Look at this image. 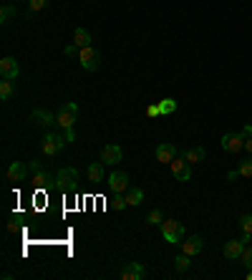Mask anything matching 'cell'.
I'll return each instance as SVG.
<instances>
[{
    "label": "cell",
    "mask_w": 252,
    "mask_h": 280,
    "mask_svg": "<svg viewBox=\"0 0 252 280\" xmlns=\"http://www.w3.org/2000/svg\"><path fill=\"white\" fill-rule=\"evenodd\" d=\"M189 268H192V255H177V260H174V270L177 273H187Z\"/></svg>",
    "instance_id": "7402d4cb"
},
{
    "label": "cell",
    "mask_w": 252,
    "mask_h": 280,
    "mask_svg": "<svg viewBox=\"0 0 252 280\" xmlns=\"http://www.w3.org/2000/svg\"><path fill=\"white\" fill-rule=\"evenodd\" d=\"M177 157H179V151H177V146H174V144L162 141V144L156 146V162H162V164H172Z\"/></svg>",
    "instance_id": "30bf717a"
},
{
    "label": "cell",
    "mask_w": 252,
    "mask_h": 280,
    "mask_svg": "<svg viewBox=\"0 0 252 280\" xmlns=\"http://www.w3.org/2000/svg\"><path fill=\"white\" fill-rule=\"evenodd\" d=\"M141 278H146V268L141 263H129L121 270V280H141Z\"/></svg>",
    "instance_id": "e0dca14e"
},
{
    "label": "cell",
    "mask_w": 252,
    "mask_h": 280,
    "mask_svg": "<svg viewBox=\"0 0 252 280\" xmlns=\"http://www.w3.org/2000/svg\"><path fill=\"white\" fill-rule=\"evenodd\" d=\"M28 167H30V172H33V174H36V172H41V169H43V167H41V162H38V159H33V162H30V164H28Z\"/></svg>",
    "instance_id": "836d02e7"
},
{
    "label": "cell",
    "mask_w": 252,
    "mask_h": 280,
    "mask_svg": "<svg viewBox=\"0 0 252 280\" xmlns=\"http://www.w3.org/2000/svg\"><path fill=\"white\" fill-rule=\"evenodd\" d=\"M219 144H222V149H225V151L237 154L240 149H245V137H242V132H240V134H225Z\"/></svg>",
    "instance_id": "8fae6325"
},
{
    "label": "cell",
    "mask_w": 252,
    "mask_h": 280,
    "mask_svg": "<svg viewBox=\"0 0 252 280\" xmlns=\"http://www.w3.org/2000/svg\"><path fill=\"white\" fill-rule=\"evenodd\" d=\"M18 73H20V64H18L13 56L0 58V76H3L5 81H15V78H18Z\"/></svg>",
    "instance_id": "9c48e42d"
},
{
    "label": "cell",
    "mask_w": 252,
    "mask_h": 280,
    "mask_svg": "<svg viewBox=\"0 0 252 280\" xmlns=\"http://www.w3.org/2000/svg\"><path fill=\"white\" fill-rule=\"evenodd\" d=\"M146 116H162V109H159V104H156V106H146Z\"/></svg>",
    "instance_id": "1f68e13d"
},
{
    "label": "cell",
    "mask_w": 252,
    "mask_h": 280,
    "mask_svg": "<svg viewBox=\"0 0 252 280\" xmlns=\"http://www.w3.org/2000/svg\"><path fill=\"white\" fill-rule=\"evenodd\" d=\"M141 200H144V190H141V187H129V190H126V202H129V207H139Z\"/></svg>",
    "instance_id": "ffe728a7"
},
{
    "label": "cell",
    "mask_w": 252,
    "mask_h": 280,
    "mask_svg": "<svg viewBox=\"0 0 252 280\" xmlns=\"http://www.w3.org/2000/svg\"><path fill=\"white\" fill-rule=\"evenodd\" d=\"M159 109H162V116H169V114L177 111V101H174V99H164V101L159 104Z\"/></svg>",
    "instance_id": "d4e9b609"
},
{
    "label": "cell",
    "mask_w": 252,
    "mask_h": 280,
    "mask_svg": "<svg viewBox=\"0 0 252 280\" xmlns=\"http://www.w3.org/2000/svg\"><path fill=\"white\" fill-rule=\"evenodd\" d=\"M245 149L252 154V137H247V139H245Z\"/></svg>",
    "instance_id": "8d00e7d4"
},
{
    "label": "cell",
    "mask_w": 252,
    "mask_h": 280,
    "mask_svg": "<svg viewBox=\"0 0 252 280\" xmlns=\"http://www.w3.org/2000/svg\"><path fill=\"white\" fill-rule=\"evenodd\" d=\"M252 240V235H242L240 240H230V242H225V258L227 260H240V255L245 253V247H247V242Z\"/></svg>",
    "instance_id": "5b68a950"
},
{
    "label": "cell",
    "mask_w": 252,
    "mask_h": 280,
    "mask_svg": "<svg viewBox=\"0 0 252 280\" xmlns=\"http://www.w3.org/2000/svg\"><path fill=\"white\" fill-rule=\"evenodd\" d=\"M76 48H78V46H66V51H63V53H66V56H73V53H76Z\"/></svg>",
    "instance_id": "e575fe53"
},
{
    "label": "cell",
    "mask_w": 252,
    "mask_h": 280,
    "mask_svg": "<svg viewBox=\"0 0 252 280\" xmlns=\"http://www.w3.org/2000/svg\"><path fill=\"white\" fill-rule=\"evenodd\" d=\"M33 184H36V190H51V187H56V174L41 169L33 174Z\"/></svg>",
    "instance_id": "2e32d148"
},
{
    "label": "cell",
    "mask_w": 252,
    "mask_h": 280,
    "mask_svg": "<svg viewBox=\"0 0 252 280\" xmlns=\"http://www.w3.org/2000/svg\"><path fill=\"white\" fill-rule=\"evenodd\" d=\"M240 230H242V235H252V214L240 217Z\"/></svg>",
    "instance_id": "484cf974"
},
{
    "label": "cell",
    "mask_w": 252,
    "mask_h": 280,
    "mask_svg": "<svg viewBox=\"0 0 252 280\" xmlns=\"http://www.w3.org/2000/svg\"><path fill=\"white\" fill-rule=\"evenodd\" d=\"M179 247H182V253H184V255L197 258V255L202 253V247H204V240H202L199 235H194V237H189V240H182V242H179Z\"/></svg>",
    "instance_id": "9a60e30c"
},
{
    "label": "cell",
    "mask_w": 252,
    "mask_h": 280,
    "mask_svg": "<svg viewBox=\"0 0 252 280\" xmlns=\"http://www.w3.org/2000/svg\"><path fill=\"white\" fill-rule=\"evenodd\" d=\"M28 172H30V167H28L25 162H13V164L8 167V172H5V174H8V179H10V182H23V179L28 177Z\"/></svg>",
    "instance_id": "5bb4252c"
},
{
    "label": "cell",
    "mask_w": 252,
    "mask_h": 280,
    "mask_svg": "<svg viewBox=\"0 0 252 280\" xmlns=\"http://www.w3.org/2000/svg\"><path fill=\"white\" fill-rule=\"evenodd\" d=\"M63 137L68 139V144H71V141H76V129H73V127H71V129H63Z\"/></svg>",
    "instance_id": "d6a6232c"
},
{
    "label": "cell",
    "mask_w": 252,
    "mask_h": 280,
    "mask_svg": "<svg viewBox=\"0 0 252 280\" xmlns=\"http://www.w3.org/2000/svg\"><path fill=\"white\" fill-rule=\"evenodd\" d=\"M48 5V0H28V8H30V13H38V10H43Z\"/></svg>",
    "instance_id": "f1b7e54d"
},
{
    "label": "cell",
    "mask_w": 252,
    "mask_h": 280,
    "mask_svg": "<svg viewBox=\"0 0 252 280\" xmlns=\"http://www.w3.org/2000/svg\"><path fill=\"white\" fill-rule=\"evenodd\" d=\"M159 227H162V237H164V242H169V245H179V242L184 240V225H182V222H177V220H164Z\"/></svg>",
    "instance_id": "6da1fadb"
},
{
    "label": "cell",
    "mask_w": 252,
    "mask_h": 280,
    "mask_svg": "<svg viewBox=\"0 0 252 280\" xmlns=\"http://www.w3.org/2000/svg\"><path fill=\"white\" fill-rule=\"evenodd\" d=\"M179 157H184L189 164H199V162H204L207 151H204L202 146H189V149H182V151H179Z\"/></svg>",
    "instance_id": "ac0fdd59"
},
{
    "label": "cell",
    "mask_w": 252,
    "mask_h": 280,
    "mask_svg": "<svg viewBox=\"0 0 252 280\" xmlns=\"http://www.w3.org/2000/svg\"><path fill=\"white\" fill-rule=\"evenodd\" d=\"M146 222H149V225H162V222H164V214L159 210H151L146 214Z\"/></svg>",
    "instance_id": "4316f807"
},
{
    "label": "cell",
    "mask_w": 252,
    "mask_h": 280,
    "mask_svg": "<svg viewBox=\"0 0 252 280\" xmlns=\"http://www.w3.org/2000/svg\"><path fill=\"white\" fill-rule=\"evenodd\" d=\"M88 182H93V184L104 182V162H93L88 167Z\"/></svg>",
    "instance_id": "44dd1931"
},
{
    "label": "cell",
    "mask_w": 252,
    "mask_h": 280,
    "mask_svg": "<svg viewBox=\"0 0 252 280\" xmlns=\"http://www.w3.org/2000/svg\"><path fill=\"white\" fill-rule=\"evenodd\" d=\"M91 33L86 30V28H76L73 30V46H78V48H86V46H91Z\"/></svg>",
    "instance_id": "d6986e66"
},
{
    "label": "cell",
    "mask_w": 252,
    "mask_h": 280,
    "mask_svg": "<svg viewBox=\"0 0 252 280\" xmlns=\"http://www.w3.org/2000/svg\"><path fill=\"white\" fill-rule=\"evenodd\" d=\"M76 116H78V104L76 101L63 104L61 109H58V114H56V127H61V129L76 127Z\"/></svg>",
    "instance_id": "7a4b0ae2"
},
{
    "label": "cell",
    "mask_w": 252,
    "mask_h": 280,
    "mask_svg": "<svg viewBox=\"0 0 252 280\" xmlns=\"http://www.w3.org/2000/svg\"><path fill=\"white\" fill-rule=\"evenodd\" d=\"M169 167H172V174L177 177V182H189L192 179V164H189L184 157H177Z\"/></svg>",
    "instance_id": "ba28073f"
},
{
    "label": "cell",
    "mask_w": 252,
    "mask_h": 280,
    "mask_svg": "<svg viewBox=\"0 0 252 280\" xmlns=\"http://www.w3.org/2000/svg\"><path fill=\"white\" fill-rule=\"evenodd\" d=\"M109 192L111 195H119V192H126L129 190V174L126 172H121V169H116V172H111L109 174Z\"/></svg>",
    "instance_id": "8992f818"
},
{
    "label": "cell",
    "mask_w": 252,
    "mask_h": 280,
    "mask_svg": "<svg viewBox=\"0 0 252 280\" xmlns=\"http://www.w3.org/2000/svg\"><path fill=\"white\" fill-rule=\"evenodd\" d=\"M237 174H240V177H252V157L247 159V162H242V164H240Z\"/></svg>",
    "instance_id": "83f0119b"
},
{
    "label": "cell",
    "mask_w": 252,
    "mask_h": 280,
    "mask_svg": "<svg viewBox=\"0 0 252 280\" xmlns=\"http://www.w3.org/2000/svg\"><path fill=\"white\" fill-rule=\"evenodd\" d=\"M242 137H245V139H247V137H252V124H247V127L242 129Z\"/></svg>",
    "instance_id": "d590c367"
},
{
    "label": "cell",
    "mask_w": 252,
    "mask_h": 280,
    "mask_svg": "<svg viewBox=\"0 0 252 280\" xmlns=\"http://www.w3.org/2000/svg\"><path fill=\"white\" fill-rule=\"evenodd\" d=\"M13 91H15V83L3 78V83H0V99H3V101H8V99L13 96Z\"/></svg>",
    "instance_id": "603a6c76"
},
{
    "label": "cell",
    "mask_w": 252,
    "mask_h": 280,
    "mask_svg": "<svg viewBox=\"0 0 252 280\" xmlns=\"http://www.w3.org/2000/svg\"><path fill=\"white\" fill-rule=\"evenodd\" d=\"M114 207H116V212H121V210H126L129 207V202H126V195H116V200H114Z\"/></svg>",
    "instance_id": "f546056e"
},
{
    "label": "cell",
    "mask_w": 252,
    "mask_h": 280,
    "mask_svg": "<svg viewBox=\"0 0 252 280\" xmlns=\"http://www.w3.org/2000/svg\"><path fill=\"white\" fill-rule=\"evenodd\" d=\"M30 121H33L36 127H41V129H48L51 124H56V114L48 111V109H36V111L30 114Z\"/></svg>",
    "instance_id": "7c38bea8"
},
{
    "label": "cell",
    "mask_w": 252,
    "mask_h": 280,
    "mask_svg": "<svg viewBox=\"0 0 252 280\" xmlns=\"http://www.w3.org/2000/svg\"><path fill=\"white\" fill-rule=\"evenodd\" d=\"M121 157H124V151H121L119 144H106V146L101 149V162H104V164H119Z\"/></svg>",
    "instance_id": "4fadbf2b"
},
{
    "label": "cell",
    "mask_w": 252,
    "mask_h": 280,
    "mask_svg": "<svg viewBox=\"0 0 252 280\" xmlns=\"http://www.w3.org/2000/svg\"><path fill=\"white\" fill-rule=\"evenodd\" d=\"M56 187L63 192H76L78 187V172L73 167H63L61 172L56 174Z\"/></svg>",
    "instance_id": "3957f363"
},
{
    "label": "cell",
    "mask_w": 252,
    "mask_h": 280,
    "mask_svg": "<svg viewBox=\"0 0 252 280\" xmlns=\"http://www.w3.org/2000/svg\"><path fill=\"white\" fill-rule=\"evenodd\" d=\"M240 263L247 265V268H252V247H245V253L240 255Z\"/></svg>",
    "instance_id": "4dcf8cb0"
},
{
    "label": "cell",
    "mask_w": 252,
    "mask_h": 280,
    "mask_svg": "<svg viewBox=\"0 0 252 280\" xmlns=\"http://www.w3.org/2000/svg\"><path fill=\"white\" fill-rule=\"evenodd\" d=\"M78 61H81V66L83 71H99L101 66V53L93 48V46H86V48H78Z\"/></svg>",
    "instance_id": "277c9868"
},
{
    "label": "cell",
    "mask_w": 252,
    "mask_h": 280,
    "mask_svg": "<svg viewBox=\"0 0 252 280\" xmlns=\"http://www.w3.org/2000/svg\"><path fill=\"white\" fill-rule=\"evenodd\" d=\"M18 13V8L15 5H3V10H0V23L5 25V23H10V18Z\"/></svg>",
    "instance_id": "cb8c5ba5"
},
{
    "label": "cell",
    "mask_w": 252,
    "mask_h": 280,
    "mask_svg": "<svg viewBox=\"0 0 252 280\" xmlns=\"http://www.w3.org/2000/svg\"><path fill=\"white\" fill-rule=\"evenodd\" d=\"M66 144H68V139L61 137V134H46V139H43V154L46 157H56Z\"/></svg>",
    "instance_id": "52a82bcc"
}]
</instances>
